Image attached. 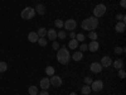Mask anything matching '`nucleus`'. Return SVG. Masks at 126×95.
I'll return each instance as SVG.
<instances>
[{"instance_id":"1","label":"nucleus","mask_w":126,"mask_h":95,"mask_svg":"<svg viewBox=\"0 0 126 95\" xmlns=\"http://www.w3.org/2000/svg\"><path fill=\"white\" fill-rule=\"evenodd\" d=\"M57 60H58L59 63H62V65H67V63L69 62L71 55H69L68 49H67L64 46H62V47L58 49V52H57Z\"/></svg>"},{"instance_id":"2","label":"nucleus","mask_w":126,"mask_h":95,"mask_svg":"<svg viewBox=\"0 0 126 95\" xmlns=\"http://www.w3.org/2000/svg\"><path fill=\"white\" fill-rule=\"evenodd\" d=\"M20 15H22V18L25 19V20L32 19V18H34V15H35V10L33 8L28 6V8H25V9L22 10V14H20Z\"/></svg>"},{"instance_id":"3","label":"nucleus","mask_w":126,"mask_h":95,"mask_svg":"<svg viewBox=\"0 0 126 95\" xmlns=\"http://www.w3.org/2000/svg\"><path fill=\"white\" fill-rule=\"evenodd\" d=\"M105 13H106V5L105 4H98L93 9V17H96V18L102 17Z\"/></svg>"},{"instance_id":"4","label":"nucleus","mask_w":126,"mask_h":95,"mask_svg":"<svg viewBox=\"0 0 126 95\" xmlns=\"http://www.w3.org/2000/svg\"><path fill=\"white\" fill-rule=\"evenodd\" d=\"M76 27H77V22L75 19H68V20L64 22V24H63V28H66L69 32H73L76 29Z\"/></svg>"},{"instance_id":"5","label":"nucleus","mask_w":126,"mask_h":95,"mask_svg":"<svg viewBox=\"0 0 126 95\" xmlns=\"http://www.w3.org/2000/svg\"><path fill=\"white\" fill-rule=\"evenodd\" d=\"M90 86H91V90H92V91L98 93V91H101V90L103 89V82H102L101 80H93Z\"/></svg>"},{"instance_id":"6","label":"nucleus","mask_w":126,"mask_h":95,"mask_svg":"<svg viewBox=\"0 0 126 95\" xmlns=\"http://www.w3.org/2000/svg\"><path fill=\"white\" fill-rule=\"evenodd\" d=\"M49 81H50V85H52V86H54V88H59V86L62 85V84H63L62 79H61L59 76H57V75L50 76Z\"/></svg>"},{"instance_id":"7","label":"nucleus","mask_w":126,"mask_h":95,"mask_svg":"<svg viewBox=\"0 0 126 95\" xmlns=\"http://www.w3.org/2000/svg\"><path fill=\"white\" fill-rule=\"evenodd\" d=\"M102 66H101V63L100 62H92L91 63V66H90V70L93 72V73H100L102 71Z\"/></svg>"},{"instance_id":"8","label":"nucleus","mask_w":126,"mask_h":95,"mask_svg":"<svg viewBox=\"0 0 126 95\" xmlns=\"http://www.w3.org/2000/svg\"><path fill=\"white\" fill-rule=\"evenodd\" d=\"M101 66L102 67H110L111 65H112V60H111V57H109V56H105V57H102L101 58Z\"/></svg>"},{"instance_id":"9","label":"nucleus","mask_w":126,"mask_h":95,"mask_svg":"<svg viewBox=\"0 0 126 95\" xmlns=\"http://www.w3.org/2000/svg\"><path fill=\"white\" fill-rule=\"evenodd\" d=\"M40 89L42 90H48L49 89V86H50V81H49V79L48 77H43L40 80Z\"/></svg>"},{"instance_id":"10","label":"nucleus","mask_w":126,"mask_h":95,"mask_svg":"<svg viewBox=\"0 0 126 95\" xmlns=\"http://www.w3.org/2000/svg\"><path fill=\"white\" fill-rule=\"evenodd\" d=\"M46 37H48V39H50V41H56V39H57V30H56L54 28L48 29Z\"/></svg>"},{"instance_id":"11","label":"nucleus","mask_w":126,"mask_h":95,"mask_svg":"<svg viewBox=\"0 0 126 95\" xmlns=\"http://www.w3.org/2000/svg\"><path fill=\"white\" fill-rule=\"evenodd\" d=\"M81 27H82L83 30H92V27H91V23H90L88 18H86V19H83V20H82Z\"/></svg>"},{"instance_id":"12","label":"nucleus","mask_w":126,"mask_h":95,"mask_svg":"<svg viewBox=\"0 0 126 95\" xmlns=\"http://www.w3.org/2000/svg\"><path fill=\"white\" fill-rule=\"evenodd\" d=\"M87 47H88V49H90L91 52H96V51H98L100 45H98L97 41H91V43H90Z\"/></svg>"},{"instance_id":"13","label":"nucleus","mask_w":126,"mask_h":95,"mask_svg":"<svg viewBox=\"0 0 126 95\" xmlns=\"http://www.w3.org/2000/svg\"><path fill=\"white\" fill-rule=\"evenodd\" d=\"M88 20H90V23H91L92 30H94V29L98 27V18H96V17H88Z\"/></svg>"},{"instance_id":"14","label":"nucleus","mask_w":126,"mask_h":95,"mask_svg":"<svg viewBox=\"0 0 126 95\" xmlns=\"http://www.w3.org/2000/svg\"><path fill=\"white\" fill-rule=\"evenodd\" d=\"M35 13H38L39 15H44V13H46V6L43 5V4H37V6H35Z\"/></svg>"},{"instance_id":"15","label":"nucleus","mask_w":126,"mask_h":95,"mask_svg":"<svg viewBox=\"0 0 126 95\" xmlns=\"http://www.w3.org/2000/svg\"><path fill=\"white\" fill-rule=\"evenodd\" d=\"M125 27L126 24L124 22H117V24L115 25V29H116L117 33H122V32H125Z\"/></svg>"},{"instance_id":"16","label":"nucleus","mask_w":126,"mask_h":95,"mask_svg":"<svg viewBox=\"0 0 126 95\" xmlns=\"http://www.w3.org/2000/svg\"><path fill=\"white\" fill-rule=\"evenodd\" d=\"M38 34H37V32H30V33L28 34V39L29 42H32V43H34V42H38Z\"/></svg>"},{"instance_id":"17","label":"nucleus","mask_w":126,"mask_h":95,"mask_svg":"<svg viewBox=\"0 0 126 95\" xmlns=\"http://www.w3.org/2000/svg\"><path fill=\"white\" fill-rule=\"evenodd\" d=\"M112 66L116 69V70H120V69L124 67V61H122L121 58H117L115 62H112Z\"/></svg>"},{"instance_id":"18","label":"nucleus","mask_w":126,"mask_h":95,"mask_svg":"<svg viewBox=\"0 0 126 95\" xmlns=\"http://www.w3.org/2000/svg\"><path fill=\"white\" fill-rule=\"evenodd\" d=\"M73 60L75 61H77V62H79L82 58H83V52H81V51H76L75 53H73Z\"/></svg>"},{"instance_id":"19","label":"nucleus","mask_w":126,"mask_h":95,"mask_svg":"<svg viewBox=\"0 0 126 95\" xmlns=\"http://www.w3.org/2000/svg\"><path fill=\"white\" fill-rule=\"evenodd\" d=\"M68 47H69L71 49H76V48H78V41H77L76 38H72V39L69 41V43H68Z\"/></svg>"},{"instance_id":"20","label":"nucleus","mask_w":126,"mask_h":95,"mask_svg":"<svg viewBox=\"0 0 126 95\" xmlns=\"http://www.w3.org/2000/svg\"><path fill=\"white\" fill-rule=\"evenodd\" d=\"M37 34H38L39 38H44V37L47 36V29H46L44 27H40V28L38 29V32H37Z\"/></svg>"},{"instance_id":"21","label":"nucleus","mask_w":126,"mask_h":95,"mask_svg":"<svg viewBox=\"0 0 126 95\" xmlns=\"http://www.w3.org/2000/svg\"><path fill=\"white\" fill-rule=\"evenodd\" d=\"M91 91H92V90H91V86H90V85H83V86L81 88V93H82L83 95H88Z\"/></svg>"},{"instance_id":"22","label":"nucleus","mask_w":126,"mask_h":95,"mask_svg":"<svg viewBox=\"0 0 126 95\" xmlns=\"http://www.w3.org/2000/svg\"><path fill=\"white\" fill-rule=\"evenodd\" d=\"M28 93L30 95H38V88L37 86H30L29 90H28Z\"/></svg>"},{"instance_id":"23","label":"nucleus","mask_w":126,"mask_h":95,"mask_svg":"<svg viewBox=\"0 0 126 95\" xmlns=\"http://www.w3.org/2000/svg\"><path fill=\"white\" fill-rule=\"evenodd\" d=\"M6 70H8V63L1 61V62H0V72H5Z\"/></svg>"},{"instance_id":"24","label":"nucleus","mask_w":126,"mask_h":95,"mask_svg":"<svg viewBox=\"0 0 126 95\" xmlns=\"http://www.w3.org/2000/svg\"><path fill=\"white\" fill-rule=\"evenodd\" d=\"M46 72H47V75H48V76H53V75H54V67L48 66V67L46 69Z\"/></svg>"},{"instance_id":"25","label":"nucleus","mask_w":126,"mask_h":95,"mask_svg":"<svg viewBox=\"0 0 126 95\" xmlns=\"http://www.w3.org/2000/svg\"><path fill=\"white\" fill-rule=\"evenodd\" d=\"M38 43H39V46L44 47V46H47L48 41H47V38H46V37H44V38H38Z\"/></svg>"},{"instance_id":"26","label":"nucleus","mask_w":126,"mask_h":95,"mask_svg":"<svg viewBox=\"0 0 126 95\" xmlns=\"http://www.w3.org/2000/svg\"><path fill=\"white\" fill-rule=\"evenodd\" d=\"M67 37V33L64 30H59V32H57V38H61V39H64Z\"/></svg>"},{"instance_id":"27","label":"nucleus","mask_w":126,"mask_h":95,"mask_svg":"<svg viewBox=\"0 0 126 95\" xmlns=\"http://www.w3.org/2000/svg\"><path fill=\"white\" fill-rule=\"evenodd\" d=\"M88 38L91 41H96L97 39V33H96V32H93V30H91L90 33H88Z\"/></svg>"},{"instance_id":"28","label":"nucleus","mask_w":126,"mask_h":95,"mask_svg":"<svg viewBox=\"0 0 126 95\" xmlns=\"http://www.w3.org/2000/svg\"><path fill=\"white\" fill-rule=\"evenodd\" d=\"M63 24H64V22H63V20H61V19H57L56 22H54V25H56L57 28H63Z\"/></svg>"},{"instance_id":"29","label":"nucleus","mask_w":126,"mask_h":95,"mask_svg":"<svg viewBox=\"0 0 126 95\" xmlns=\"http://www.w3.org/2000/svg\"><path fill=\"white\" fill-rule=\"evenodd\" d=\"M125 52V48L124 47H115V53L116 55H121Z\"/></svg>"},{"instance_id":"30","label":"nucleus","mask_w":126,"mask_h":95,"mask_svg":"<svg viewBox=\"0 0 126 95\" xmlns=\"http://www.w3.org/2000/svg\"><path fill=\"white\" fill-rule=\"evenodd\" d=\"M116 19H117V22H124V23H125L126 17H125L124 14H117V15H116Z\"/></svg>"},{"instance_id":"31","label":"nucleus","mask_w":126,"mask_h":95,"mask_svg":"<svg viewBox=\"0 0 126 95\" xmlns=\"http://www.w3.org/2000/svg\"><path fill=\"white\" fill-rule=\"evenodd\" d=\"M117 71H119V77H120V79H125V77H126V72H125L124 69H120V70H117Z\"/></svg>"},{"instance_id":"32","label":"nucleus","mask_w":126,"mask_h":95,"mask_svg":"<svg viewBox=\"0 0 126 95\" xmlns=\"http://www.w3.org/2000/svg\"><path fill=\"white\" fill-rule=\"evenodd\" d=\"M85 34H82V33H78V34H76V39L78 41V42H83L85 41Z\"/></svg>"},{"instance_id":"33","label":"nucleus","mask_w":126,"mask_h":95,"mask_svg":"<svg viewBox=\"0 0 126 95\" xmlns=\"http://www.w3.org/2000/svg\"><path fill=\"white\" fill-rule=\"evenodd\" d=\"M83 80H85V85H91V84H92V77H90V76H87V77H85V79H83Z\"/></svg>"},{"instance_id":"34","label":"nucleus","mask_w":126,"mask_h":95,"mask_svg":"<svg viewBox=\"0 0 126 95\" xmlns=\"http://www.w3.org/2000/svg\"><path fill=\"white\" fill-rule=\"evenodd\" d=\"M52 47H53V49L58 51V49H59V45H58V42H57V41H53V43H52Z\"/></svg>"},{"instance_id":"35","label":"nucleus","mask_w":126,"mask_h":95,"mask_svg":"<svg viewBox=\"0 0 126 95\" xmlns=\"http://www.w3.org/2000/svg\"><path fill=\"white\" fill-rule=\"evenodd\" d=\"M79 49H81V52H85V51H87V49H88V47H87V45L82 43V45H81V47H79Z\"/></svg>"},{"instance_id":"36","label":"nucleus","mask_w":126,"mask_h":95,"mask_svg":"<svg viewBox=\"0 0 126 95\" xmlns=\"http://www.w3.org/2000/svg\"><path fill=\"white\" fill-rule=\"evenodd\" d=\"M120 5H121L122 8H125V6H126V0H121V1H120Z\"/></svg>"},{"instance_id":"37","label":"nucleus","mask_w":126,"mask_h":95,"mask_svg":"<svg viewBox=\"0 0 126 95\" xmlns=\"http://www.w3.org/2000/svg\"><path fill=\"white\" fill-rule=\"evenodd\" d=\"M39 95H48V90H42L39 93Z\"/></svg>"},{"instance_id":"38","label":"nucleus","mask_w":126,"mask_h":95,"mask_svg":"<svg viewBox=\"0 0 126 95\" xmlns=\"http://www.w3.org/2000/svg\"><path fill=\"white\" fill-rule=\"evenodd\" d=\"M69 38H76V33H75V32H71V33H69Z\"/></svg>"},{"instance_id":"39","label":"nucleus","mask_w":126,"mask_h":95,"mask_svg":"<svg viewBox=\"0 0 126 95\" xmlns=\"http://www.w3.org/2000/svg\"><path fill=\"white\" fill-rule=\"evenodd\" d=\"M69 95H77V94H76V93H71Z\"/></svg>"}]
</instances>
